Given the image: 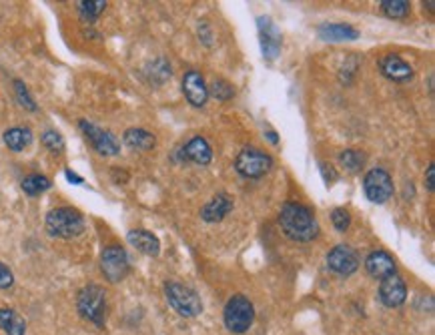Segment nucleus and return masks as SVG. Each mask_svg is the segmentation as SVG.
Here are the masks:
<instances>
[{
  "instance_id": "nucleus-33",
  "label": "nucleus",
  "mask_w": 435,
  "mask_h": 335,
  "mask_svg": "<svg viewBox=\"0 0 435 335\" xmlns=\"http://www.w3.org/2000/svg\"><path fill=\"white\" fill-rule=\"evenodd\" d=\"M425 185H427V191H434L435 189V165L434 163L427 167V173H425Z\"/></svg>"
},
{
  "instance_id": "nucleus-14",
  "label": "nucleus",
  "mask_w": 435,
  "mask_h": 335,
  "mask_svg": "<svg viewBox=\"0 0 435 335\" xmlns=\"http://www.w3.org/2000/svg\"><path fill=\"white\" fill-rule=\"evenodd\" d=\"M379 71L385 79L393 83H409L413 79L411 65H407L400 54H385L379 60Z\"/></svg>"
},
{
  "instance_id": "nucleus-20",
  "label": "nucleus",
  "mask_w": 435,
  "mask_h": 335,
  "mask_svg": "<svg viewBox=\"0 0 435 335\" xmlns=\"http://www.w3.org/2000/svg\"><path fill=\"white\" fill-rule=\"evenodd\" d=\"M122 142H124L129 149H133V151H142V153H145V151H151V149L157 145V139H155L153 133H149V131H145V129L133 126V129H126V131H124Z\"/></svg>"
},
{
  "instance_id": "nucleus-3",
  "label": "nucleus",
  "mask_w": 435,
  "mask_h": 335,
  "mask_svg": "<svg viewBox=\"0 0 435 335\" xmlns=\"http://www.w3.org/2000/svg\"><path fill=\"white\" fill-rule=\"evenodd\" d=\"M76 309L81 318H85L97 327H105L106 323V293L101 285H85L76 295Z\"/></svg>"
},
{
  "instance_id": "nucleus-32",
  "label": "nucleus",
  "mask_w": 435,
  "mask_h": 335,
  "mask_svg": "<svg viewBox=\"0 0 435 335\" xmlns=\"http://www.w3.org/2000/svg\"><path fill=\"white\" fill-rule=\"evenodd\" d=\"M319 169H321V175H323V179H325V183H327V185H331L333 181H337V171H335L331 165H327V163H321V165H319Z\"/></svg>"
},
{
  "instance_id": "nucleus-19",
  "label": "nucleus",
  "mask_w": 435,
  "mask_h": 335,
  "mask_svg": "<svg viewBox=\"0 0 435 335\" xmlns=\"http://www.w3.org/2000/svg\"><path fill=\"white\" fill-rule=\"evenodd\" d=\"M317 35L321 40H327V42H343V40H357L359 31L343 22H323L317 28Z\"/></svg>"
},
{
  "instance_id": "nucleus-2",
  "label": "nucleus",
  "mask_w": 435,
  "mask_h": 335,
  "mask_svg": "<svg viewBox=\"0 0 435 335\" xmlns=\"http://www.w3.org/2000/svg\"><path fill=\"white\" fill-rule=\"evenodd\" d=\"M47 233L54 239H76L85 233V215L74 207H56L47 213Z\"/></svg>"
},
{
  "instance_id": "nucleus-12",
  "label": "nucleus",
  "mask_w": 435,
  "mask_h": 335,
  "mask_svg": "<svg viewBox=\"0 0 435 335\" xmlns=\"http://www.w3.org/2000/svg\"><path fill=\"white\" fill-rule=\"evenodd\" d=\"M379 300L385 307H400L407 300V285L403 281V277L393 273L389 277L381 279L379 285Z\"/></svg>"
},
{
  "instance_id": "nucleus-30",
  "label": "nucleus",
  "mask_w": 435,
  "mask_h": 335,
  "mask_svg": "<svg viewBox=\"0 0 435 335\" xmlns=\"http://www.w3.org/2000/svg\"><path fill=\"white\" fill-rule=\"evenodd\" d=\"M331 221H333V227L339 231V233H345L351 225V215H349L347 209L343 207H337L331 213Z\"/></svg>"
},
{
  "instance_id": "nucleus-11",
  "label": "nucleus",
  "mask_w": 435,
  "mask_h": 335,
  "mask_svg": "<svg viewBox=\"0 0 435 335\" xmlns=\"http://www.w3.org/2000/svg\"><path fill=\"white\" fill-rule=\"evenodd\" d=\"M327 267L339 277H349L359 267V255L349 245H335L327 253Z\"/></svg>"
},
{
  "instance_id": "nucleus-27",
  "label": "nucleus",
  "mask_w": 435,
  "mask_h": 335,
  "mask_svg": "<svg viewBox=\"0 0 435 335\" xmlns=\"http://www.w3.org/2000/svg\"><path fill=\"white\" fill-rule=\"evenodd\" d=\"M339 163H341V167H345L347 171L355 173V171H359V167L366 163V155H363L361 151H357V149H345V151L339 153Z\"/></svg>"
},
{
  "instance_id": "nucleus-5",
  "label": "nucleus",
  "mask_w": 435,
  "mask_h": 335,
  "mask_svg": "<svg viewBox=\"0 0 435 335\" xmlns=\"http://www.w3.org/2000/svg\"><path fill=\"white\" fill-rule=\"evenodd\" d=\"M223 319H225L227 329L231 334H245V332L251 329V325L255 321V307L241 293L233 295L231 300L227 301Z\"/></svg>"
},
{
  "instance_id": "nucleus-17",
  "label": "nucleus",
  "mask_w": 435,
  "mask_h": 335,
  "mask_svg": "<svg viewBox=\"0 0 435 335\" xmlns=\"http://www.w3.org/2000/svg\"><path fill=\"white\" fill-rule=\"evenodd\" d=\"M179 153H181V159L183 161H191V163L201 165V167L209 165L211 161H213V149H211L207 139H203V137H192L191 141L187 142Z\"/></svg>"
},
{
  "instance_id": "nucleus-23",
  "label": "nucleus",
  "mask_w": 435,
  "mask_h": 335,
  "mask_svg": "<svg viewBox=\"0 0 435 335\" xmlns=\"http://www.w3.org/2000/svg\"><path fill=\"white\" fill-rule=\"evenodd\" d=\"M20 187H22V191L28 195V197H36V195L49 191L53 187V183H51L49 177L40 175V173H33V175H26L22 179Z\"/></svg>"
},
{
  "instance_id": "nucleus-25",
  "label": "nucleus",
  "mask_w": 435,
  "mask_h": 335,
  "mask_svg": "<svg viewBox=\"0 0 435 335\" xmlns=\"http://www.w3.org/2000/svg\"><path fill=\"white\" fill-rule=\"evenodd\" d=\"M379 6H381L383 15L389 18H407L411 10V4L405 0H383L379 2Z\"/></svg>"
},
{
  "instance_id": "nucleus-6",
  "label": "nucleus",
  "mask_w": 435,
  "mask_h": 335,
  "mask_svg": "<svg viewBox=\"0 0 435 335\" xmlns=\"http://www.w3.org/2000/svg\"><path fill=\"white\" fill-rule=\"evenodd\" d=\"M273 169V157L257 147H245L235 159V171L245 179H261Z\"/></svg>"
},
{
  "instance_id": "nucleus-36",
  "label": "nucleus",
  "mask_w": 435,
  "mask_h": 335,
  "mask_svg": "<svg viewBox=\"0 0 435 335\" xmlns=\"http://www.w3.org/2000/svg\"><path fill=\"white\" fill-rule=\"evenodd\" d=\"M267 139L273 142V145H277V142H279L277 133H273V131H269V133H267Z\"/></svg>"
},
{
  "instance_id": "nucleus-21",
  "label": "nucleus",
  "mask_w": 435,
  "mask_h": 335,
  "mask_svg": "<svg viewBox=\"0 0 435 335\" xmlns=\"http://www.w3.org/2000/svg\"><path fill=\"white\" fill-rule=\"evenodd\" d=\"M2 139L13 153H22L33 142V131L28 126H10L4 131Z\"/></svg>"
},
{
  "instance_id": "nucleus-26",
  "label": "nucleus",
  "mask_w": 435,
  "mask_h": 335,
  "mask_svg": "<svg viewBox=\"0 0 435 335\" xmlns=\"http://www.w3.org/2000/svg\"><path fill=\"white\" fill-rule=\"evenodd\" d=\"M40 142H42V147L47 151H51L54 155H63L65 153V139H63V135L58 131H53V129L44 131L40 135Z\"/></svg>"
},
{
  "instance_id": "nucleus-29",
  "label": "nucleus",
  "mask_w": 435,
  "mask_h": 335,
  "mask_svg": "<svg viewBox=\"0 0 435 335\" xmlns=\"http://www.w3.org/2000/svg\"><path fill=\"white\" fill-rule=\"evenodd\" d=\"M15 92H17V99H18V103H20V106H24L26 111H36L38 106H36L35 103V99L31 97V92H28V88H26V85L22 83V81H15Z\"/></svg>"
},
{
  "instance_id": "nucleus-31",
  "label": "nucleus",
  "mask_w": 435,
  "mask_h": 335,
  "mask_svg": "<svg viewBox=\"0 0 435 335\" xmlns=\"http://www.w3.org/2000/svg\"><path fill=\"white\" fill-rule=\"evenodd\" d=\"M13 283H15L13 271L0 261V289H8V287H13Z\"/></svg>"
},
{
  "instance_id": "nucleus-9",
  "label": "nucleus",
  "mask_w": 435,
  "mask_h": 335,
  "mask_svg": "<svg viewBox=\"0 0 435 335\" xmlns=\"http://www.w3.org/2000/svg\"><path fill=\"white\" fill-rule=\"evenodd\" d=\"M363 191L371 203L383 205L393 197V179L385 169L375 167L363 177Z\"/></svg>"
},
{
  "instance_id": "nucleus-13",
  "label": "nucleus",
  "mask_w": 435,
  "mask_h": 335,
  "mask_svg": "<svg viewBox=\"0 0 435 335\" xmlns=\"http://www.w3.org/2000/svg\"><path fill=\"white\" fill-rule=\"evenodd\" d=\"M183 95L192 106H205L209 99V87L199 71H187L183 76Z\"/></svg>"
},
{
  "instance_id": "nucleus-22",
  "label": "nucleus",
  "mask_w": 435,
  "mask_h": 335,
  "mask_svg": "<svg viewBox=\"0 0 435 335\" xmlns=\"http://www.w3.org/2000/svg\"><path fill=\"white\" fill-rule=\"evenodd\" d=\"M0 329L6 335H24L26 334V321L10 307L0 309Z\"/></svg>"
},
{
  "instance_id": "nucleus-4",
  "label": "nucleus",
  "mask_w": 435,
  "mask_h": 335,
  "mask_svg": "<svg viewBox=\"0 0 435 335\" xmlns=\"http://www.w3.org/2000/svg\"><path fill=\"white\" fill-rule=\"evenodd\" d=\"M165 297H167V303L173 307V311H177L181 318H197L203 313V301L189 285L177 281L167 283Z\"/></svg>"
},
{
  "instance_id": "nucleus-16",
  "label": "nucleus",
  "mask_w": 435,
  "mask_h": 335,
  "mask_svg": "<svg viewBox=\"0 0 435 335\" xmlns=\"http://www.w3.org/2000/svg\"><path fill=\"white\" fill-rule=\"evenodd\" d=\"M235 207V201L229 193H219L211 199L209 203L201 209V219L207 221V223H217V221H223L229 213L233 211Z\"/></svg>"
},
{
  "instance_id": "nucleus-15",
  "label": "nucleus",
  "mask_w": 435,
  "mask_h": 335,
  "mask_svg": "<svg viewBox=\"0 0 435 335\" xmlns=\"http://www.w3.org/2000/svg\"><path fill=\"white\" fill-rule=\"evenodd\" d=\"M366 269L373 279H385V277L397 273L395 259L387 251H373V253H369L366 259Z\"/></svg>"
},
{
  "instance_id": "nucleus-24",
  "label": "nucleus",
  "mask_w": 435,
  "mask_h": 335,
  "mask_svg": "<svg viewBox=\"0 0 435 335\" xmlns=\"http://www.w3.org/2000/svg\"><path fill=\"white\" fill-rule=\"evenodd\" d=\"M76 8H79V15L83 18V22L92 24L97 18L105 13L106 0H83V2L76 4Z\"/></svg>"
},
{
  "instance_id": "nucleus-34",
  "label": "nucleus",
  "mask_w": 435,
  "mask_h": 335,
  "mask_svg": "<svg viewBox=\"0 0 435 335\" xmlns=\"http://www.w3.org/2000/svg\"><path fill=\"white\" fill-rule=\"evenodd\" d=\"M199 36H201V40H203L207 47H211V38H213V35H211L207 22H201V26H199Z\"/></svg>"
},
{
  "instance_id": "nucleus-28",
  "label": "nucleus",
  "mask_w": 435,
  "mask_h": 335,
  "mask_svg": "<svg viewBox=\"0 0 435 335\" xmlns=\"http://www.w3.org/2000/svg\"><path fill=\"white\" fill-rule=\"evenodd\" d=\"M209 95H213L217 101H221V103H227L229 99H233L235 97V88L231 87L227 81H213V85L209 87Z\"/></svg>"
},
{
  "instance_id": "nucleus-35",
  "label": "nucleus",
  "mask_w": 435,
  "mask_h": 335,
  "mask_svg": "<svg viewBox=\"0 0 435 335\" xmlns=\"http://www.w3.org/2000/svg\"><path fill=\"white\" fill-rule=\"evenodd\" d=\"M65 177H67V181L72 183V185H83V183H85V179H83V177L76 175V173H74V171H70V169L65 171Z\"/></svg>"
},
{
  "instance_id": "nucleus-8",
  "label": "nucleus",
  "mask_w": 435,
  "mask_h": 335,
  "mask_svg": "<svg viewBox=\"0 0 435 335\" xmlns=\"http://www.w3.org/2000/svg\"><path fill=\"white\" fill-rule=\"evenodd\" d=\"M101 271L106 281H122L131 271V261H129L126 251L121 245H106L101 253Z\"/></svg>"
},
{
  "instance_id": "nucleus-10",
  "label": "nucleus",
  "mask_w": 435,
  "mask_h": 335,
  "mask_svg": "<svg viewBox=\"0 0 435 335\" xmlns=\"http://www.w3.org/2000/svg\"><path fill=\"white\" fill-rule=\"evenodd\" d=\"M257 31H259V42H261V53L265 60H275L283 47V36L281 31L275 26V22L269 17L257 18Z\"/></svg>"
},
{
  "instance_id": "nucleus-18",
  "label": "nucleus",
  "mask_w": 435,
  "mask_h": 335,
  "mask_svg": "<svg viewBox=\"0 0 435 335\" xmlns=\"http://www.w3.org/2000/svg\"><path fill=\"white\" fill-rule=\"evenodd\" d=\"M126 241L137 251L149 255V257H157L158 253H161V241H158L157 235H153L151 231L131 229L126 233Z\"/></svg>"
},
{
  "instance_id": "nucleus-7",
  "label": "nucleus",
  "mask_w": 435,
  "mask_h": 335,
  "mask_svg": "<svg viewBox=\"0 0 435 335\" xmlns=\"http://www.w3.org/2000/svg\"><path fill=\"white\" fill-rule=\"evenodd\" d=\"M79 126L85 135V139L88 141V145L103 157H115L119 155L121 151V142L119 139L110 133V131H105L101 126H97L95 123H90L87 119H81L79 121Z\"/></svg>"
},
{
  "instance_id": "nucleus-1",
  "label": "nucleus",
  "mask_w": 435,
  "mask_h": 335,
  "mask_svg": "<svg viewBox=\"0 0 435 335\" xmlns=\"http://www.w3.org/2000/svg\"><path fill=\"white\" fill-rule=\"evenodd\" d=\"M279 225L285 237L297 243H309L319 237V223L313 211L301 203H285L279 211Z\"/></svg>"
}]
</instances>
